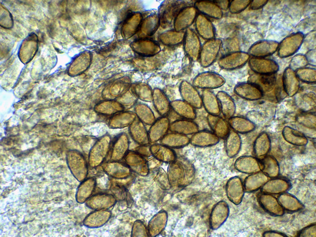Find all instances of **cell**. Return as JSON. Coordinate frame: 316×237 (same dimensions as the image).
<instances>
[{
  "mask_svg": "<svg viewBox=\"0 0 316 237\" xmlns=\"http://www.w3.org/2000/svg\"><path fill=\"white\" fill-rule=\"evenodd\" d=\"M222 44L221 40L215 38L206 40L203 44L202 46L198 59L202 67H208L215 61Z\"/></svg>",
  "mask_w": 316,
  "mask_h": 237,
  "instance_id": "cell-1",
  "label": "cell"
},
{
  "mask_svg": "<svg viewBox=\"0 0 316 237\" xmlns=\"http://www.w3.org/2000/svg\"><path fill=\"white\" fill-rule=\"evenodd\" d=\"M225 82V79L221 75L214 72L207 71L196 75L193 80V85L202 90H211L222 87Z\"/></svg>",
  "mask_w": 316,
  "mask_h": 237,
  "instance_id": "cell-2",
  "label": "cell"
},
{
  "mask_svg": "<svg viewBox=\"0 0 316 237\" xmlns=\"http://www.w3.org/2000/svg\"><path fill=\"white\" fill-rule=\"evenodd\" d=\"M250 55L245 52L236 51L227 54L219 59L218 64L222 69L227 70L237 69L244 65L249 60Z\"/></svg>",
  "mask_w": 316,
  "mask_h": 237,
  "instance_id": "cell-3",
  "label": "cell"
},
{
  "mask_svg": "<svg viewBox=\"0 0 316 237\" xmlns=\"http://www.w3.org/2000/svg\"><path fill=\"white\" fill-rule=\"evenodd\" d=\"M304 35L300 32L293 34L285 38L279 44L278 54L281 58L294 54L300 47L304 40Z\"/></svg>",
  "mask_w": 316,
  "mask_h": 237,
  "instance_id": "cell-4",
  "label": "cell"
},
{
  "mask_svg": "<svg viewBox=\"0 0 316 237\" xmlns=\"http://www.w3.org/2000/svg\"><path fill=\"white\" fill-rule=\"evenodd\" d=\"M185 52L192 60H198L202 45L198 35L194 31L188 29L185 37Z\"/></svg>",
  "mask_w": 316,
  "mask_h": 237,
  "instance_id": "cell-5",
  "label": "cell"
},
{
  "mask_svg": "<svg viewBox=\"0 0 316 237\" xmlns=\"http://www.w3.org/2000/svg\"><path fill=\"white\" fill-rule=\"evenodd\" d=\"M170 123L167 118L163 116L155 120L148 130L149 138L151 143H157L168 132Z\"/></svg>",
  "mask_w": 316,
  "mask_h": 237,
  "instance_id": "cell-6",
  "label": "cell"
},
{
  "mask_svg": "<svg viewBox=\"0 0 316 237\" xmlns=\"http://www.w3.org/2000/svg\"><path fill=\"white\" fill-rule=\"evenodd\" d=\"M248 61L250 68L255 73L260 74L275 73L278 69L276 63L269 59L253 57Z\"/></svg>",
  "mask_w": 316,
  "mask_h": 237,
  "instance_id": "cell-7",
  "label": "cell"
},
{
  "mask_svg": "<svg viewBox=\"0 0 316 237\" xmlns=\"http://www.w3.org/2000/svg\"><path fill=\"white\" fill-rule=\"evenodd\" d=\"M234 91L240 98L250 100L260 98L262 96L263 92L258 86L249 82L237 84L235 86Z\"/></svg>",
  "mask_w": 316,
  "mask_h": 237,
  "instance_id": "cell-8",
  "label": "cell"
},
{
  "mask_svg": "<svg viewBox=\"0 0 316 237\" xmlns=\"http://www.w3.org/2000/svg\"><path fill=\"white\" fill-rule=\"evenodd\" d=\"M220 139L212 131L199 130L190 138V143L196 147H206L216 144Z\"/></svg>",
  "mask_w": 316,
  "mask_h": 237,
  "instance_id": "cell-9",
  "label": "cell"
},
{
  "mask_svg": "<svg viewBox=\"0 0 316 237\" xmlns=\"http://www.w3.org/2000/svg\"><path fill=\"white\" fill-rule=\"evenodd\" d=\"M150 149L153 156L162 163L169 164L177 159V154L173 149L160 143H151Z\"/></svg>",
  "mask_w": 316,
  "mask_h": 237,
  "instance_id": "cell-10",
  "label": "cell"
},
{
  "mask_svg": "<svg viewBox=\"0 0 316 237\" xmlns=\"http://www.w3.org/2000/svg\"><path fill=\"white\" fill-rule=\"evenodd\" d=\"M139 119L130 126L129 133L134 142L139 146L151 144L147 130L144 124Z\"/></svg>",
  "mask_w": 316,
  "mask_h": 237,
  "instance_id": "cell-11",
  "label": "cell"
},
{
  "mask_svg": "<svg viewBox=\"0 0 316 237\" xmlns=\"http://www.w3.org/2000/svg\"><path fill=\"white\" fill-rule=\"evenodd\" d=\"M279 44L272 40H263L253 44L248 54L253 57H263L274 53L278 49Z\"/></svg>",
  "mask_w": 316,
  "mask_h": 237,
  "instance_id": "cell-12",
  "label": "cell"
},
{
  "mask_svg": "<svg viewBox=\"0 0 316 237\" xmlns=\"http://www.w3.org/2000/svg\"><path fill=\"white\" fill-rule=\"evenodd\" d=\"M197 34L206 40L215 38V31L212 22L206 16L198 14L195 21Z\"/></svg>",
  "mask_w": 316,
  "mask_h": 237,
  "instance_id": "cell-13",
  "label": "cell"
},
{
  "mask_svg": "<svg viewBox=\"0 0 316 237\" xmlns=\"http://www.w3.org/2000/svg\"><path fill=\"white\" fill-rule=\"evenodd\" d=\"M235 168L244 173L252 174L260 171V161L250 156H243L238 158L234 163Z\"/></svg>",
  "mask_w": 316,
  "mask_h": 237,
  "instance_id": "cell-14",
  "label": "cell"
},
{
  "mask_svg": "<svg viewBox=\"0 0 316 237\" xmlns=\"http://www.w3.org/2000/svg\"><path fill=\"white\" fill-rule=\"evenodd\" d=\"M207 120L212 131L220 139H225L230 131L228 122L219 115L209 114Z\"/></svg>",
  "mask_w": 316,
  "mask_h": 237,
  "instance_id": "cell-15",
  "label": "cell"
},
{
  "mask_svg": "<svg viewBox=\"0 0 316 237\" xmlns=\"http://www.w3.org/2000/svg\"><path fill=\"white\" fill-rule=\"evenodd\" d=\"M194 6L201 14L213 19H219L223 15L222 10L214 1H197Z\"/></svg>",
  "mask_w": 316,
  "mask_h": 237,
  "instance_id": "cell-16",
  "label": "cell"
},
{
  "mask_svg": "<svg viewBox=\"0 0 316 237\" xmlns=\"http://www.w3.org/2000/svg\"><path fill=\"white\" fill-rule=\"evenodd\" d=\"M259 203L263 209L269 214L275 216H281L284 213V209L275 197L264 193L259 198Z\"/></svg>",
  "mask_w": 316,
  "mask_h": 237,
  "instance_id": "cell-17",
  "label": "cell"
},
{
  "mask_svg": "<svg viewBox=\"0 0 316 237\" xmlns=\"http://www.w3.org/2000/svg\"><path fill=\"white\" fill-rule=\"evenodd\" d=\"M219 102L221 113L226 119H228L234 116L236 111V105L232 98L227 93L219 91L216 94Z\"/></svg>",
  "mask_w": 316,
  "mask_h": 237,
  "instance_id": "cell-18",
  "label": "cell"
},
{
  "mask_svg": "<svg viewBox=\"0 0 316 237\" xmlns=\"http://www.w3.org/2000/svg\"><path fill=\"white\" fill-rule=\"evenodd\" d=\"M182 94L185 102L195 109L202 106L201 95L193 84L184 81L182 85Z\"/></svg>",
  "mask_w": 316,
  "mask_h": 237,
  "instance_id": "cell-19",
  "label": "cell"
},
{
  "mask_svg": "<svg viewBox=\"0 0 316 237\" xmlns=\"http://www.w3.org/2000/svg\"><path fill=\"white\" fill-rule=\"evenodd\" d=\"M160 143L173 149H181L190 143V138L186 135L170 131L165 135Z\"/></svg>",
  "mask_w": 316,
  "mask_h": 237,
  "instance_id": "cell-20",
  "label": "cell"
},
{
  "mask_svg": "<svg viewBox=\"0 0 316 237\" xmlns=\"http://www.w3.org/2000/svg\"><path fill=\"white\" fill-rule=\"evenodd\" d=\"M201 95L202 106L208 114L219 115L220 108L216 94L211 90H203Z\"/></svg>",
  "mask_w": 316,
  "mask_h": 237,
  "instance_id": "cell-21",
  "label": "cell"
},
{
  "mask_svg": "<svg viewBox=\"0 0 316 237\" xmlns=\"http://www.w3.org/2000/svg\"><path fill=\"white\" fill-rule=\"evenodd\" d=\"M199 130L197 124L193 120L186 119L177 120L170 123L169 131L184 135H192Z\"/></svg>",
  "mask_w": 316,
  "mask_h": 237,
  "instance_id": "cell-22",
  "label": "cell"
},
{
  "mask_svg": "<svg viewBox=\"0 0 316 237\" xmlns=\"http://www.w3.org/2000/svg\"><path fill=\"white\" fill-rule=\"evenodd\" d=\"M291 187V184L286 179L275 178L268 180L262 186L261 191L266 193L278 194L285 192Z\"/></svg>",
  "mask_w": 316,
  "mask_h": 237,
  "instance_id": "cell-23",
  "label": "cell"
},
{
  "mask_svg": "<svg viewBox=\"0 0 316 237\" xmlns=\"http://www.w3.org/2000/svg\"><path fill=\"white\" fill-rule=\"evenodd\" d=\"M225 148L227 156L231 158L236 156L239 152L242 146V140L239 133L230 130L225 138Z\"/></svg>",
  "mask_w": 316,
  "mask_h": 237,
  "instance_id": "cell-24",
  "label": "cell"
},
{
  "mask_svg": "<svg viewBox=\"0 0 316 237\" xmlns=\"http://www.w3.org/2000/svg\"><path fill=\"white\" fill-rule=\"evenodd\" d=\"M230 127L239 134H246L253 131L255 124L247 118L241 116H233L228 119Z\"/></svg>",
  "mask_w": 316,
  "mask_h": 237,
  "instance_id": "cell-25",
  "label": "cell"
},
{
  "mask_svg": "<svg viewBox=\"0 0 316 237\" xmlns=\"http://www.w3.org/2000/svg\"><path fill=\"white\" fill-rule=\"evenodd\" d=\"M127 164L138 172H147L148 165L146 159L135 150L129 151L124 157Z\"/></svg>",
  "mask_w": 316,
  "mask_h": 237,
  "instance_id": "cell-26",
  "label": "cell"
},
{
  "mask_svg": "<svg viewBox=\"0 0 316 237\" xmlns=\"http://www.w3.org/2000/svg\"><path fill=\"white\" fill-rule=\"evenodd\" d=\"M227 192L228 198L233 202L236 204L240 203L244 193L240 179L235 177L229 180L227 185Z\"/></svg>",
  "mask_w": 316,
  "mask_h": 237,
  "instance_id": "cell-27",
  "label": "cell"
},
{
  "mask_svg": "<svg viewBox=\"0 0 316 237\" xmlns=\"http://www.w3.org/2000/svg\"><path fill=\"white\" fill-rule=\"evenodd\" d=\"M282 134L285 139L293 145L303 146L308 142L307 137L303 133L290 127L286 126L284 128Z\"/></svg>",
  "mask_w": 316,
  "mask_h": 237,
  "instance_id": "cell-28",
  "label": "cell"
},
{
  "mask_svg": "<svg viewBox=\"0 0 316 237\" xmlns=\"http://www.w3.org/2000/svg\"><path fill=\"white\" fill-rule=\"evenodd\" d=\"M260 162V170L268 177L275 178L278 176L280 172L279 164L273 156L265 155Z\"/></svg>",
  "mask_w": 316,
  "mask_h": 237,
  "instance_id": "cell-29",
  "label": "cell"
},
{
  "mask_svg": "<svg viewBox=\"0 0 316 237\" xmlns=\"http://www.w3.org/2000/svg\"><path fill=\"white\" fill-rule=\"evenodd\" d=\"M268 177L260 171L253 173L245 179L244 187L246 191L252 192L257 190L268 181Z\"/></svg>",
  "mask_w": 316,
  "mask_h": 237,
  "instance_id": "cell-30",
  "label": "cell"
},
{
  "mask_svg": "<svg viewBox=\"0 0 316 237\" xmlns=\"http://www.w3.org/2000/svg\"><path fill=\"white\" fill-rule=\"evenodd\" d=\"M228 214L227 205L221 202L214 208L210 217V223L213 229L219 227L226 220Z\"/></svg>",
  "mask_w": 316,
  "mask_h": 237,
  "instance_id": "cell-31",
  "label": "cell"
},
{
  "mask_svg": "<svg viewBox=\"0 0 316 237\" xmlns=\"http://www.w3.org/2000/svg\"><path fill=\"white\" fill-rule=\"evenodd\" d=\"M271 141L268 134L266 132L261 133L256 139L253 145V151L256 157L266 155L270 151Z\"/></svg>",
  "mask_w": 316,
  "mask_h": 237,
  "instance_id": "cell-32",
  "label": "cell"
},
{
  "mask_svg": "<svg viewBox=\"0 0 316 237\" xmlns=\"http://www.w3.org/2000/svg\"><path fill=\"white\" fill-rule=\"evenodd\" d=\"M278 201L283 209L291 212H295L304 208L303 204L291 194L284 193L279 197Z\"/></svg>",
  "mask_w": 316,
  "mask_h": 237,
  "instance_id": "cell-33",
  "label": "cell"
},
{
  "mask_svg": "<svg viewBox=\"0 0 316 237\" xmlns=\"http://www.w3.org/2000/svg\"><path fill=\"white\" fill-rule=\"evenodd\" d=\"M180 15V27L183 29L195 22L197 15V10L194 6H188L183 10Z\"/></svg>",
  "mask_w": 316,
  "mask_h": 237,
  "instance_id": "cell-34",
  "label": "cell"
},
{
  "mask_svg": "<svg viewBox=\"0 0 316 237\" xmlns=\"http://www.w3.org/2000/svg\"><path fill=\"white\" fill-rule=\"evenodd\" d=\"M251 1L235 0L230 1L228 9L232 14L241 12L250 5Z\"/></svg>",
  "mask_w": 316,
  "mask_h": 237,
  "instance_id": "cell-35",
  "label": "cell"
},
{
  "mask_svg": "<svg viewBox=\"0 0 316 237\" xmlns=\"http://www.w3.org/2000/svg\"><path fill=\"white\" fill-rule=\"evenodd\" d=\"M274 74H260L259 80L260 83L262 84L260 88L262 91L263 87L266 88V90L267 89H270L274 85L276 81V77ZM261 84L259 86V87Z\"/></svg>",
  "mask_w": 316,
  "mask_h": 237,
  "instance_id": "cell-36",
  "label": "cell"
},
{
  "mask_svg": "<svg viewBox=\"0 0 316 237\" xmlns=\"http://www.w3.org/2000/svg\"><path fill=\"white\" fill-rule=\"evenodd\" d=\"M308 61L306 57L301 54H298L293 58L291 64L292 69H299L306 65Z\"/></svg>",
  "mask_w": 316,
  "mask_h": 237,
  "instance_id": "cell-37",
  "label": "cell"
},
{
  "mask_svg": "<svg viewBox=\"0 0 316 237\" xmlns=\"http://www.w3.org/2000/svg\"><path fill=\"white\" fill-rule=\"evenodd\" d=\"M300 237H316V226L313 224L302 229L299 234Z\"/></svg>",
  "mask_w": 316,
  "mask_h": 237,
  "instance_id": "cell-38",
  "label": "cell"
},
{
  "mask_svg": "<svg viewBox=\"0 0 316 237\" xmlns=\"http://www.w3.org/2000/svg\"><path fill=\"white\" fill-rule=\"evenodd\" d=\"M151 144L138 146L135 150L145 158L149 157L152 155L150 149V145Z\"/></svg>",
  "mask_w": 316,
  "mask_h": 237,
  "instance_id": "cell-39",
  "label": "cell"
},
{
  "mask_svg": "<svg viewBox=\"0 0 316 237\" xmlns=\"http://www.w3.org/2000/svg\"><path fill=\"white\" fill-rule=\"evenodd\" d=\"M268 2L267 0H260L251 1L250 4V8L252 10H257L260 9L265 5Z\"/></svg>",
  "mask_w": 316,
  "mask_h": 237,
  "instance_id": "cell-40",
  "label": "cell"
},
{
  "mask_svg": "<svg viewBox=\"0 0 316 237\" xmlns=\"http://www.w3.org/2000/svg\"><path fill=\"white\" fill-rule=\"evenodd\" d=\"M222 10H226L229 8L230 1L227 0L214 1Z\"/></svg>",
  "mask_w": 316,
  "mask_h": 237,
  "instance_id": "cell-41",
  "label": "cell"
},
{
  "mask_svg": "<svg viewBox=\"0 0 316 237\" xmlns=\"http://www.w3.org/2000/svg\"><path fill=\"white\" fill-rule=\"evenodd\" d=\"M263 235L264 236L266 237H286L287 236L282 233L274 231H267L265 232Z\"/></svg>",
  "mask_w": 316,
  "mask_h": 237,
  "instance_id": "cell-42",
  "label": "cell"
},
{
  "mask_svg": "<svg viewBox=\"0 0 316 237\" xmlns=\"http://www.w3.org/2000/svg\"><path fill=\"white\" fill-rule=\"evenodd\" d=\"M315 50H311L308 52L305 56L308 62L313 63L314 60L315 61V60L314 59V58L315 59Z\"/></svg>",
  "mask_w": 316,
  "mask_h": 237,
  "instance_id": "cell-43",
  "label": "cell"
}]
</instances>
